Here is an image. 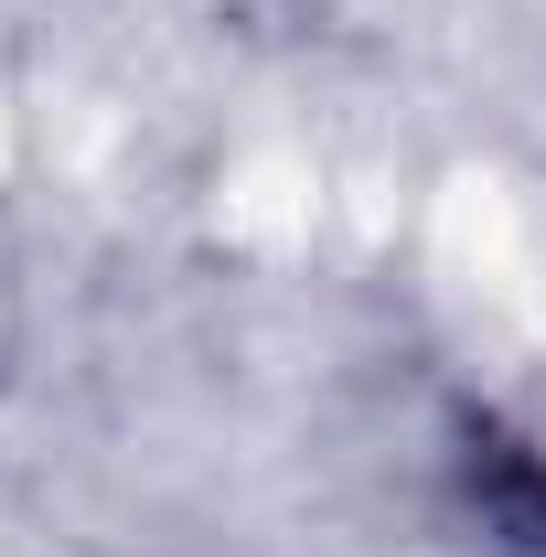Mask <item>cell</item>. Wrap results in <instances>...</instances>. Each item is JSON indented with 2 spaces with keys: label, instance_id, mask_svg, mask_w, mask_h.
Listing matches in <instances>:
<instances>
[{
  "label": "cell",
  "instance_id": "6da1fadb",
  "mask_svg": "<svg viewBox=\"0 0 546 557\" xmlns=\"http://www.w3.org/2000/svg\"><path fill=\"white\" fill-rule=\"evenodd\" d=\"M450 493L482 557H546V440L514 429L504 408H472L450 440Z\"/></svg>",
  "mask_w": 546,
  "mask_h": 557
},
{
  "label": "cell",
  "instance_id": "7a4b0ae2",
  "mask_svg": "<svg viewBox=\"0 0 546 557\" xmlns=\"http://www.w3.org/2000/svg\"><path fill=\"white\" fill-rule=\"evenodd\" d=\"M22 364H33V236L0 205V397L22 386Z\"/></svg>",
  "mask_w": 546,
  "mask_h": 557
}]
</instances>
